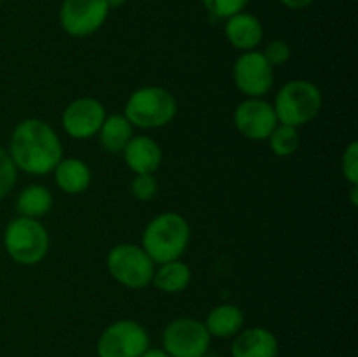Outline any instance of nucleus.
<instances>
[{
	"instance_id": "5701e85b",
	"label": "nucleus",
	"mask_w": 358,
	"mask_h": 357,
	"mask_svg": "<svg viewBox=\"0 0 358 357\" xmlns=\"http://www.w3.org/2000/svg\"><path fill=\"white\" fill-rule=\"evenodd\" d=\"M201 2L213 18L227 20L233 14L241 13L247 7L248 0H201Z\"/></svg>"
},
{
	"instance_id": "a211bd4d",
	"label": "nucleus",
	"mask_w": 358,
	"mask_h": 357,
	"mask_svg": "<svg viewBox=\"0 0 358 357\" xmlns=\"http://www.w3.org/2000/svg\"><path fill=\"white\" fill-rule=\"evenodd\" d=\"M98 135L105 150L112 154L122 153L129 140L133 139V125L126 119L124 114L107 115Z\"/></svg>"
},
{
	"instance_id": "dca6fc26",
	"label": "nucleus",
	"mask_w": 358,
	"mask_h": 357,
	"mask_svg": "<svg viewBox=\"0 0 358 357\" xmlns=\"http://www.w3.org/2000/svg\"><path fill=\"white\" fill-rule=\"evenodd\" d=\"M52 172L58 188L66 195H80L91 184L90 167L77 158H65L56 164Z\"/></svg>"
},
{
	"instance_id": "f8f14e48",
	"label": "nucleus",
	"mask_w": 358,
	"mask_h": 357,
	"mask_svg": "<svg viewBox=\"0 0 358 357\" xmlns=\"http://www.w3.org/2000/svg\"><path fill=\"white\" fill-rule=\"evenodd\" d=\"M105 118V107L91 97H83L73 100L69 107L63 112V128L69 133L72 139L86 140L91 139L100 132L101 125H103Z\"/></svg>"
},
{
	"instance_id": "f3484780",
	"label": "nucleus",
	"mask_w": 358,
	"mask_h": 357,
	"mask_svg": "<svg viewBox=\"0 0 358 357\" xmlns=\"http://www.w3.org/2000/svg\"><path fill=\"white\" fill-rule=\"evenodd\" d=\"M243 312L236 304H219L208 314L205 328L210 336L229 338L240 332V329L243 328Z\"/></svg>"
},
{
	"instance_id": "bb28decb",
	"label": "nucleus",
	"mask_w": 358,
	"mask_h": 357,
	"mask_svg": "<svg viewBox=\"0 0 358 357\" xmlns=\"http://www.w3.org/2000/svg\"><path fill=\"white\" fill-rule=\"evenodd\" d=\"M280 2L285 7H289V9H304L310 4H313L315 0H280Z\"/></svg>"
},
{
	"instance_id": "1a4fd4ad",
	"label": "nucleus",
	"mask_w": 358,
	"mask_h": 357,
	"mask_svg": "<svg viewBox=\"0 0 358 357\" xmlns=\"http://www.w3.org/2000/svg\"><path fill=\"white\" fill-rule=\"evenodd\" d=\"M108 10L105 0H63L59 24L72 37H87L103 27Z\"/></svg>"
},
{
	"instance_id": "a878e982",
	"label": "nucleus",
	"mask_w": 358,
	"mask_h": 357,
	"mask_svg": "<svg viewBox=\"0 0 358 357\" xmlns=\"http://www.w3.org/2000/svg\"><path fill=\"white\" fill-rule=\"evenodd\" d=\"M343 175L352 186H358V144L353 140L343 154Z\"/></svg>"
},
{
	"instance_id": "f257e3e1",
	"label": "nucleus",
	"mask_w": 358,
	"mask_h": 357,
	"mask_svg": "<svg viewBox=\"0 0 358 357\" xmlns=\"http://www.w3.org/2000/svg\"><path fill=\"white\" fill-rule=\"evenodd\" d=\"M9 154L17 170L30 175L51 174L63 160L59 136L41 119H24L13 130Z\"/></svg>"
},
{
	"instance_id": "20e7f679",
	"label": "nucleus",
	"mask_w": 358,
	"mask_h": 357,
	"mask_svg": "<svg viewBox=\"0 0 358 357\" xmlns=\"http://www.w3.org/2000/svg\"><path fill=\"white\" fill-rule=\"evenodd\" d=\"M124 115L136 128H161L177 115V100L164 88H140L129 94Z\"/></svg>"
},
{
	"instance_id": "0eeeda50",
	"label": "nucleus",
	"mask_w": 358,
	"mask_h": 357,
	"mask_svg": "<svg viewBox=\"0 0 358 357\" xmlns=\"http://www.w3.org/2000/svg\"><path fill=\"white\" fill-rule=\"evenodd\" d=\"M210 338L205 322L191 317L175 318L163 332V350L170 357H201L208 352Z\"/></svg>"
},
{
	"instance_id": "6e6552de",
	"label": "nucleus",
	"mask_w": 358,
	"mask_h": 357,
	"mask_svg": "<svg viewBox=\"0 0 358 357\" xmlns=\"http://www.w3.org/2000/svg\"><path fill=\"white\" fill-rule=\"evenodd\" d=\"M149 349L145 328L135 321H117L108 326L98 340V357H140Z\"/></svg>"
},
{
	"instance_id": "423d86ee",
	"label": "nucleus",
	"mask_w": 358,
	"mask_h": 357,
	"mask_svg": "<svg viewBox=\"0 0 358 357\" xmlns=\"http://www.w3.org/2000/svg\"><path fill=\"white\" fill-rule=\"evenodd\" d=\"M107 268L114 280L129 289H143L152 284L156 262L142 247L135 244H119L107 255Z\"/></svg>"
},
{
	"instance_id": "4be33fe9",
	"label": "nucleus",
	"mask_w": 358,
	"mask_h": 357,
	"mask_svg": "<svg viewBox=\"0 0 358 357\" xmlns=\"http://www.w3.org/2000/svg\"><path fill=\"white\" fill-rule=\"evenodd\" d=\"M17 168L14 164L13 158H10L9 150L0 147V200L6 198L10 191H13L14 184H16Z\"/></svg>"
},
{
	"instance_id": "f03ea898",
	"label": "nucleus",
	"mask_w": 358,
	"mask_h": 357,
	"mask_svg": "<svg viewBox=\"0 0 358 357\" xmlns=\"http://www.w3.org/2000/svg\"><path fill=\"white\" fill-rule=\"evenodd\" d=\"M191 240L189 223L175 212H164L154 217L145 226L142 237V248L154 262L180 259Z\"/></svg>"
},
{
	"instance_id": "2eb2a0df",
	"label": "nucleus",
	"mask_w": 358,
	"mask_h": 357,
	"mask_svg": "<svg viewBox=\"0 0 358 357\" xmlns=\"http://www.w3.org/2000/svg\"><path fill=\"white\" fill-rule=\"evenodd\" d=\"M231 352L233 357H276L278 340L269 329L250 328L236 336Z\"/></svg>"
},
{
	"instance_id": "b1692460",
	"label": "nucleus",
	"mask_w": 358,
	"mask_h": 357,
	"mask_svg": "<svg viewBox=\"0 0 358 357\" xmlns=\"http://www.w3.org/2000/svg\"><path fill=\"white\" fill-rule=\"evenodd\" d=\"M157 181L154 178L152 174L145 175H136L131 182V192L135 198H138L140 202H149L154 196L157 195Z\"/></svg>"
},
{
	"instance_id": "cd10ccee",
	"label": "nucleus",
	"mask_w": 358,
	"mask_h": 357,
	"mask_svg": "<svg viewBox=\"0 0 358 357\" xmlns=\"http://www.w3.org/2000/svg\"><path fill=\"white\" fill-rule=\"evenodd\" d=\"M140 357H170L163 349H147Z\"/></svg>"
},
{
	"instance_id": "412c9836",
	"label": "nucleus",
	"mask_w": 358,
	"mask_h": 357,
	"mask_svg": "<svg viewBox=\"0 0 358 357\" xmlns=\"http://www.w3.org/2000/svg\"><path fill=\"white\" fill-rule=\"evenodd\" d=\"M269 147H271L273 153L276 156H290V154L296 153L301 146V136L297 128L287 125H276L275 130L271 132V135L268 136Z\"/></svg>"
},
{
	"instance_id": "ddd939ff",
	"label": "nucleus",
	"mask_w": 358,
	"mask_h": 357,
	"mask_svg": "<svg viewBox=\"0 0 358 357\" xmlns=\"http://www.w3.org/2000/svg\"><path fill=\"white\" fill-rule=\"evenodd\" d=\"M122 154H124L128 168L136 175L154 174L163 161V150H161L159 144L145 135L133 136Z\"/></svg>"
},
{
	"instance_id": "2f4dec72",
	"label": "nucleus",
	"mask_w": 358,
	"mask_h": 357,
	"mask_svg": "<svg viewBox=\"0 0 358 357\" xmlns=\"http://www.w3.org/2000/svg\"><path fill=\"white\" fill-rule=\"evenodd\" d=\"M0 2H2V0H0Z\"/></svg>"
},
{
	"instance_id": "c85d7f7f",
	"label": "nucleus",
	"mask_w": 358,
	"mask_h": 357,
	"mask_svg": "<svg viewBox=\"0 0 358 357\" xmlns=\"http://www.w3.org/2000/svg\"><path fill=\"white\" fill-rule=\"evenodd\" d=\"M108 6V9H117V7H122L126 4V0H105Z\"/></svg>"
},
{
	"instance_id": "4468645a",
	"label": "nucleus",
	"mask_w": 358,
	"mask_h": 357,
	"mask_svg": "<svg viewBox=\"0 0 358 357\" xmlns=\"http://www.w3.org/2000/svg\"><path fill=\"white\" fill-rule=\"evenodd\" d=\"M224 34H226L227 42L241 51H254L264 37L261 21L254 14L245 13V10L227 18Z\"/></svg>"
},
{
	"instance_id": "c756f323",
	"label": "nucleus",
	"mask_w": 358,
	"mask_h": 357,
	"mask_svg": "<svg viewBox=\"0 0 358 357\" xmlns=\"http://www.w3.org/2000/svg\"><path fill=\"white\" fill-rule=\"evenodd\" d=\"M358 186H352V189H350V196H352V205H358Z\"/></svg>"
},
{
	"instance_id": "6ab92c4d",
	"label": "nucleus",
	"mask_w": 358,
	"mask_h": 357,
	"mask_svg": "<svg viewBox=\"0 0 358 357\" xmlns=\"http://www.w3.org/2000/svg\"><path fill=\"white\" fill-rule=\"evenodd\" d=\"M152 284L163 293H182L191 284V268L180 259L163 262L159 270H154Z\"/></svg>"
},
{
	"instance_id": "7c9ffc66",
	"label": "nucleus",
	"mask_w": 358,
	"mask_h": 357,
	"mask_svg": "<svg viewBox=\"0 0 358 357\" xmlns=\"http://www.w3.org/2000/svg\"><path fill=\"white\" fill-rule=\"evenodd\" d=\"M201 357H219V356H212V354H208V352H206L205 356H201Z\"/></svg>"
},
{
	"instance_id": "aec40b11",
	"label": "nucleus",
	"mask_w": 358,
	"mask_h": 357,
	"mask_svg": "<svg viewBox=\"0 0 358 357\" xmlns=\"http://www.w3.org/2000/svg\"><path fill=\"white\" fill-rule=\"evenodd\" d=\"M52 206L51 191L44 186H28L20 192L16 200V210L21 217L38 219L45 216Z\"/></svg>"
},
{
	"instance_id": "7ed1b4c3",
	"label": "nucleus",
	"mask_w": 358,
	"mask_h": 357,
	"mask_svg": "<svg viewBox=\"0 0 358 357\" xmlns=\"http://www.w3.org/2000/svg\"><path fill=\"white\" fill-rule=\"evenodd\" d=\"M273 108L280 125L299 128L318 115L322 108V91L310 80H289L280 88Z\"/></svg>"
},
{
	"instance_id": "39448f33",
	"label": "nucleus",
	"mask_w": 358,
	"mask_h": 357,
	"mask_svg": "<svg viewBox=\"0 0 358 357\" xmlns=\"http://www.w3.org/2000/svg\"><path fill=\"white\" fill-rule=\"evenodd\" d=\"M3 245L10 258L23 266L41 262L49 251V234L37 219L16 217L3 233Z\"/></svg>"
},
{
	"instance_id": "393cba45",
	"label": "nucleus",
	"mask_w": 358,
	"mask_h": 357,
	"mask_svg": "<svg viewBox=\"0 0 358 357\" xmlns=\"http://www.w3.org/2000/svg\"><path fill=\"white\" fill-rule=\"evenodd\" d=\"M262 56L268 59L269 65L275 69V66L283 65V63L289 62L290 58V46L287 44L285 41H280V38H275V41L268 42V46L262 51Z\"/></svg>"
},
{
	"instance_id": "9b49d317",
	"label": "nucleus",
	"mask_w": 358,
	"mask_h": 357,
	"mask_svg": "<svg viewBox=\"0 0 358 357\" xmlns=\"http://www.w3.org/2000/svg\"><path fill=\"white\" fill-rule=\"evenodd\" d=\"M234 126L250 140H268L278 125L275 108L262 98H247L234 111Z\"/></svg>"
},
{
	"instance_id": "9d476101",
	"label": "nucleus",
	"mask_w": 358,
	"mask_h": 357,
	"mask_svg": "<svg viewBox=\"0 0 358 357\" xmlns=\"http://www.w3.org/2000/svg\"><path fill=\"white\" fill-rule=\"evenodd\" d=\"M233 79L238 90L248 98H261L271 90L275 72L261 51H245L233 66Z\"/></svg>"
}]
</instances>
